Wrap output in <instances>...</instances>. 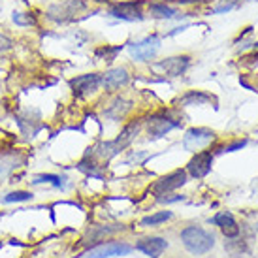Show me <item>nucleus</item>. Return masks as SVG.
<instances>
[{
	"label": "nucleus",
	"instance_id": "nucleus-1",
	"mask_svg": "<svg viewBox=\"0 0 258 258\" xmlns=\"http://www.w3.org/2000/svg\"><path fill=\"white\" fill-rule=\"evenodd\" d=\"M181 241L192 254H206L215 245L213 236L206 230L198 228V226H188V228L183 230L181 232Z\"/></svg>",
	"mask_w": 258,
	"mask_h": 258
},
{
	"label": "nucleus",
	"instance_id": "nucleus-2",
	"mask_svg": "<svg viewBox=\"0 0 258 258\" xmlns=\"http://www.w3.org/2000/svg\"><path fill=\"white\" fill-rule=\"evenodd\" d=\"M211 164H213V155H211V151H200V153H196V155L188 160L186 172L190 173L192 177H196V179H202V177H206V175L211 172Z\"/></svg>",
	"mask_w": 258,
	"mask_h": 258
},
{
	"label": "nucleus",
	"instance_id": "nucleus-3",
	"mask_svg": "<svg viewBox=\"0 0 258 258\" xmlns=\"http://www.w3.org/2000/svg\"><path fill=\"white\" fill-rule=\"evenodd\" d=\"M215 134L208 128H190L186 130L185 138H183V145L188 151H200L204 147H208L213 142Z\"/></svg>",
	"mask_w": 258,
	"mask_h": 258
},
{
	"label": "nucleus",
	"instance_id": "nucleus-4",
	"mask_svg": "<svg viewBox=\"0 0 258 258\" xmlns=\"http://www.w3.org/2000/svg\"><path fill=\"white\" fill-rule=\"evenodd\" d=\"M186 183V172L185 170H175V172L168 173L164 177H160L158 181H155V185L151 186V190L155 194H166L170 190H175Z\"/></svg>",
	"mask_w": 258,
	"mask_h": 258
},
{
	"label": "nucleus",
	"instance_id": "nucleus-5",
	"mask_svg": "<svg viewBox=\"0 0 258 258\" xmlns=\"http://www.w3.org/2000/svg\"><path fill=\"white\" fill-rule=\"evenodd\" d=\"M100 85H102L100 74H85V76L74 78L70 81V87H72L76 96H87V94L94 93Z\"/></svg>",
	"mask_w": 258,
	"mask_h": 258
},
{
	"label": "nucleus",
	"instance_id": "nucleus-6",
	"mask_svg": "<svg viewBox=\"0 0 258 258\" xmlns=\"http://www.w3.org/2000/svg\"><path fill=\"white\" fill-rule=\"evenodd\" d=\"M83 4H81V0H66V2H60V4H55V6L49 8V12H47V17H49L51 21H68V19H72L74 15L78 14V10H81Z\"/></svg>",
	"mask_w": 258,
	"mask_h": 258
},
{
	"label": "nucleus",
	"instance_id": "nucleus-7",
	"mask_svg": "<svg viewBox=\"0 0 258 258\" xmlns=\"http://www.w3.org/2000/svg\"><path fill=\"white\" fill-rule=\"evenodd\" d=\"M158 47H160V40L157 36L145 38L144 42H138L130 45V55L136 60H149L157 55Z\"/></svg>",
	"mask_w": 258,
	"mask_h": 258
},
{
	"label": "nucleus",
	"instance_id": "nucleus-8",
	"mask_svg": "<svg viewBox=\"0 0 258 258\" xmlns=\"http://www.w3.org/2000/svg\"><path fill=\"white\" fill-rule=\"evenodd\" d=\"M142 6L144 0H132V2H121L111 6L109 14L119 17V19H126V21H134V19H142Z\"/></svg>",
	"mask_w": 258,
	"mask_h": 258
},
{
	"label": "nucleus",
	"instance_id": "nucleus-9",
	"mask_svg": "<svg viewBox=\"0 0 258 258\" xmlns=\"http://www.w3.org/2000/svg\"><path fill=\"white\" fill-rule=\"evenodd\" d=\"M132 251V247L124 243H102L87 252L89 258H108V256H124Z\"/></svg>",
	"mask_w": 258,
	"mask_h": 258
},
{
	"label": "nucleus",
	"instance_id": "nucleus-10",
	"mask_svg": "<svg viewBox=\"0 0 258 258\" xmlns=\"http://www.w3.org/2000/svg\"><path fill=\"white\" fill-rule=\"evenodd\" d=\"M136 247L144 252V254H147V256L158 258L166 249H168V241L162 239V237H145L142 241H138Z\"/></svg>",
	"mask_w": 258,
	"mask_h": 258
},
{
	"label": "nucleus",
	"instance_id": "nucleus-11",
	"mask_svg": "<svg viewBox=\"0 0 258 258\" xmlns=\"http://www.w3.org/2000/svg\"><path fill=\"white\" fill-rule=\"evenodd\" d=\"M190 62V58L186 55H179V57H170L160 60L157 64L158 70H164L168 76H181L186 70V66Z\"/></svg>",
	"mask_w": 258,
	"mask_h": 258
},
{
	"label": "nucleus",
	"instance_id": "nucleus-12",
	"mask_svg": "<svg viewBox=\"0 0 258 258\" xmlns=\"http://www.w3.org/2000/svg\"><path fill=\"white\" fill-rule=\"evenodd\" d=\"M128 81V72L124 68H113L102 76V85L106 91H115Z\"/></svg>",
	"mask_w": 258,
	"mask_h": 258
},
{
	"label": "nucleus",
	"instance_id": "nucleus-13",
	"mask_svg": "<svg viewBox=\"0 0 258 258\" xmlns=\"http://www.w3.org/2000/svg\"><path fill=\"white\" fill-rule=\"evenodd\" d=\"M213 222L222 230V234H224L226 237L239 236V226H237L236 219L230 215V213H219V215L213 219Z\"/></svg>",
	"mask_w": 258,
	"mask_h": 258
},
{
	"label": "nucleus",
	"instance_id": "nucleus-14",
	"mask_svg": "<svg viewBox=\"0 0 258 258\" xmlns=\"http://www.w3.org/2000/svg\"><path fill=\"white\" fill-rule=\"evenodd\" d=\"M177 124H179V122L170 121V119H166V117H153L149 122V134L153 138H162L172 128H175Z\"/></svg>",
	"mask_w": 258,
	"mask_h": 258
},
{
	"label": "nucleus",
	"instance_id": "nucleus-15",
	"mask_svg": "<svg viewBox=\"0 0 258 258\" xmlns=\"http://www.w3.org/2000/svg\"><path fill=\"white\" fill-rule=\"evenodd\" d=\"M213 98L209 94L202 93V91H190L186 93L183 98H181V104H186V106H194V104H206V102H211Z\"/></svg>",
	"mask_w": 258,
	"mask_h": 258
},
{
	"label": "nucleus",
	"instance_id": "nucleus-16",
	"mask_svg": "<svg viewBox=\"0 0 258 258\" xmlns=\"http://www.w3.org/2000/svg\"><path fill=\"white\" fill-rule=\"evenodd\" d=\"M172 219V211H160V213H155V215L144 217L142 219V226H157L160 222H166Z\"/></svg>",
	"mask_w": 258,
	"mask_h": 258
},
{
	"label": "nucleus",
	"instance_id": "nucleus-17",
	"mask_svg": "<svg viewBox=\"0 0 258 258\" xmlns=\"http://www.w3.org/2000/svg\"><path fill=\"white\" fill-rule=\"evenodd\" d=\"M149 12L153 17H166V19L175 17V10L170 6H166V4H151Z\"/></svg>",
	"mask_w": 258,
	"mask_h": 258
},
{
	"label": "nucleus",
	"instance_id": "nucleus-18",
	"mask_svg": "<svg viewBox=\"0 0 258 258\" xmlns=\"http://www.w3.org/2000/svg\"><path fill=\"white\" fill-rule=\"evenodd\" d=\"M32 198L30 192H25V190H15V192H10L8 196H4V204H14V202H27Z\"/></svg>",
	"mask_w": 258,
	"mask_h": 258
},
{
	"label": "nucleus",
	"instance_id": "nucleus-19",
	"mask_svg": "<svg viewBox=\"0 0 258 258\" xmlns=\"http://www.w3.org/2000/svg\"><path fill=\"white\" fill-rule=\"evenodd\" d=\"M15 25H21V27H30V25H36V19L30 14H14Z\"/></svg>",
	"mask_w": 258,
	"mask_h": 258
},
{
	"label": "nucleus",
	"instance_id": "nucleus-20",
	"mask_svg": "<svg viewBox=\"0 0 258 258\" xmlns=\"http://www.w3.org/2000/svg\"><path fill=\"white\" fill-rule=\"evenodd\" d=\"M119 51H121L119 45H117V47H108V45H106V47H100V49L96 51V57H104L106 60H113L115 55H117Z\"/></svg>",
	"mask_w": 258,
	"mask_h": 258
},
{
	"label": "nucleus",
	"instance_id": "nucleus-21",
	"mask_svg": "<svg viewBox=\"0 0 258 258\" xmlns=\"http://www.w3.org/2000/svg\"><path fill=\"white\" fill-rule=\"evenodd\" d=\"M45 181H49L53 185H60V177L57 175H38L36 177V183H45Z\"/></svg>",
	"mask_w": 258,
	"mask_h": 258
},
{
	"label": "nucleus",
	"instance_id": "nucleus-22",
	"mask_svg": "<svg viewBox=\"0 0 258 258\" xmlns=\"http://www.w3.org/2000/svg\"><path fill=\"white\" fill-rule=\"evenodd\" d=\"M12 40L8 36H4V34H0V53H4V51H8V49H12Z\"/></svg>",
	"mask_w": 258,
	"mask_h": 258
},
{
	"label": "nucleus",
	"instance_id": "nucleus-23",
	"mask_svg": "<svg viewBox=\"0 0 258 258\" xmlns=\"http://www.w3.org/2000/svg\"><path fill=\"white\" fill-rule=\"evenodd\" d=\"M245 145H247V142H245V140H241V142H236V144H232L230 145V147H226V153H230V151H236V149H241V147H245Z\"/></svg>",
	"mask_w": 258,
	"mask_h": 258
},
{
	"label": "nucleus",
	"instance_id": "nucleus-24",
	"mask_svg": "<svg viewBox=\"0 0 258 258\" xmlns=\"http://www.w3.org/2000/svg\"><path fill=\"white\" fill-rule=\"evenodd\" d=\"M179 4H190V2H196V0H177Z\"/></svg>",
	"mask_w": 258,
	"mask_h": 258
},
{
	"label": "nucleus",
	"instance_id": "nucleus-25",
	"mask_svg": "<svg viewBox=\"0 0 258 258\" xmlns=\"http://www.w3.org/2000/svg\"><path fill=\"white\" fill-rule=\"evenodd\" d=\"M100 2H102V0H100Z\"/></svg>",
	"mask_w": 258,
	"mask_h": 258
}]
</instances>
